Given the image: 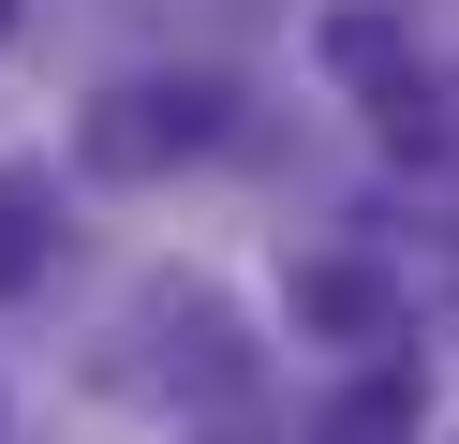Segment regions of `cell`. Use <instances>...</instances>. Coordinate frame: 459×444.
I'll return each mask as SVG.
<instances>
[{"instance_id": "1", "label": "cell", "mask_w": 459, "mask_h": 444, "mask_svg": "<svg viewBox=\"0 0 459 444\" xmlns=\"http://www.w3.org/2000/svg\"><path fill=\"white\" fill-rule=\"evenodd\" d=\"M222 118H238L222 74H119L74 118V163L90 178H163V163H193V148H222Z\"/></svg>"}, {"instance_id": "2", "label": "cell", "mask_w": 459, "mask_h": 444, "mask_svg": "<svg viewBox=\"0 0 459 444\" xmlns=\"http://www.w3.org/2000/svg\"><path fill=\"white\" fill-rule=\"evenodd\" d=\"M326 59L370 89V134H385L400 163H459V89L429 74V59H400V30H385V15H341V30H326Z\"/></svg>"}, {"instance_id": "3", "label": "cell", "mask_w": 459, "mask_h": 444, "mask_svg": "<svg viewBox=\"0 0 459 444\" xmlns=\"http://www.w3.org/2000/svg\"><path fill=\"white\" fill-rule=\"evenodd\" d=\"M297 326H311V341H400V282L356 266V252H311L297 266Z\"/></svg>"}, {"instance_id": "4", "label": "cell", "mask_w": 459, "mask_h": 444, "mask_svg": "<svg viewBox=\"0 0 459 444\" xmlns=\"http://www.w3.org/2000/svg\"><path fill=\"white\" fill-rule=\"evenodd\" d=\"M415 430H429V400H415V370H356V385H341V400L311 414L297 444H415Z\"/></svg>"}, {"instance_id": "5", "label": "cell", "mask_w": 459, "mask_h": 444, "mask_svg": "<svg viewBox=\"0 0 459 444\" xmlns=\"http://www.w3.org/2000/svg\"><path fill=\"white\" fill-rule=\"evenodd\" d=\"M45 207H60V178H45V163H0V296H30L45 252H60V222H45Z\"/></svg>"}, {"instance_id": "6", "label": "cell", "mask_w": 459, "mask_h": 444, "mask_svg": "<svg viewBox=\"0 0 459 444\" xmlns=\"http://www.w3.org/2000/svg\"><path fill=\"white\" fill-rule=\"evenodd\" d=\"M0 45H15V0H0Z\"/></svg>"}]
</instances>
